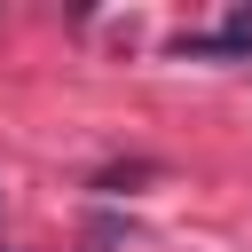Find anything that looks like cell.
Wrapping results in <instances>:
<instances>
[{
	"instance_id": "obj_1",
	"label": "cell",
	"mask_w": 252,
	"mask_h": 252,
	"mask_svg": "<svg viewBox=\"0 0 252 252\" xmlns=\"http://www.w3.org/2000/svg\"><path fill=\"white\" fill-rule=\"evenodd\" d=\"M118 236H126V220H94V228H87V252H110Z\"/></svg>"
}]
</instances>
